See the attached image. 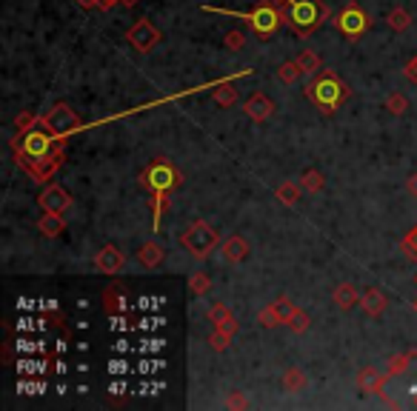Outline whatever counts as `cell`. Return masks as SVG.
I'll return each instance as SVG.
<instances>
[{
  "label": "cell",
  "instance_id": "obj_1",
  "mask_svg": "<svg viewBox=\"0 0 417 411\" xmlns=\"http://www.w3.org/2000/svg\"><path fill=\"white\" fill-rule=\"evenodd\" d=\"M12 149H15L18 166L29 174L40 160H46L49 155H54L57 149H63V141H60V137H54V134L40 123V126H35V129L18 134L15 141H12Z\"/></svg>",
  "mask_w": 417,
  "mask_h": 411
},
{
  "label": "cell",
  "instance_id": "obj_2",
  "mask_svg": "<svg viewBox=\"0 0 417 411\" xmlns=\"http://www.w3.org/2000/svg\"><path fill=\"white\" fill-rule=\"evenodd\" d=\"M203 12L229 15V18H237V20L249 23L257 40H271L277 35V29L286 23V12L277 4H271V0H263V4H257L252 12H229V9H218V6H203Z\"/></svg>",
  "mask_w": 417,
  "mask_h": 411
},
{
  "label": "cell",
  "instance_id": "obj_3",
  "mask_svg": "<svg viewBox=\"0 0 417 411\" xmlns=\"http://www.w3.org/2000/svg\"><path fill=\"white\" fill-rule=\"evenodd\" d=\"M349 86H346L334 72H329V68H323V72H317L309 86H306V100L320 112V114H334L346 100H349Z\"/></svg>",
  "mask_w": 417,
  "mask_h": 411
},
{
  "label": "cell",
  "instance_id": "obj_4",
  "mask_svg": "<svg viewBox=\"0 0 417 411\" xmlns=\"http://www.w3.org/2000/svg\"><path fill=\"white\" fill-rule=\"evenodd\" d=\"M283 12H286V23H289L292 35L300 37V40L312 37L334 15L329 9V4H323V0H289Z\"/></svg>",
  "mask_w": 417,
  "mask_h": 411
},
{
  "label": "cell",
  "instance_id": "obj_5",
  "mask_svg": "<svg viewBox=\"0 0 417 411\" xmlns=\"http://www.w3.org/2000/svg\"><path fill=\"white\" fill-rule=\"evenodd\" d=\"M221 243H223L221 232H218L212 223H206V220L189 223L186 232L180 234V246H183L194 260H206L215 249H221Z\"/></svg>",
  "mask_w": 417,
  "mask_h": 411
},
{
  "label": "cell",
  "instance_id": "obj_6",
  "mask_svg": "<svg viewBox=\"0 0 417 411\" xmlns=\"http://www.w3.org/2000/svg\"><path fill=\"white\" fill-rule=\"evenodd\" d=\"M137 180H141V186L149 194H172L177 189V183L183 180V174L175 169V163H169L166 157H158L137 174Z\"/></svg>",
  "mask_w": 417,
  "mask_h": 411
},
{
  "label": "cell",
  "instance_id": "obj_7",
  "mask_svg": "<svg viewBox=\"0 0 417 411\" xmlns=\"http://www.w3.org/2000/svg\"><path fill=\"white\" fill-rule=\"evenodd\" d=\"M331 26L337 29V35L343 37V40H349V43H358L366 32H369V26H372V18L360 9V4H346V6H340L334 15H331Z\"/></svg>",
  "mask_w": 417,
  "mask_h": 411
},
{
  "label": "cell",
  "instance_id": "obj_8",
  "mask_svg": "<svg viewBox=\"0 0 417 411\" xmlns=\"http://www.w3.org/2000/svg\"><path fill=\"white\" fill-rule=\"evenodd\" d=\"M40 123H43L54 137H60V141H66L69 134L81 131V126H83L81 114H78L72 106H69V103H54V106L40 117Z\"/></svg>",
  "mask_w": 417,
  "mask_h": 411
},
{
  "label": "cell",
  "instance_id": "obj_9",
  "mask_svg": "<svg viewBox=\"0 0 417 411\" xmlns=\"http://www.w3.org/2000/svg\"><path fill=\"white\" fill-rule=\"evenodd\" d=\"M163 40V32L149 20V18H137L129 29H126V43L134 49V52H141V54H149L160 46Z\"/></svg>",
  "mask_w": 417,
  "mask_h": 411
},
{
  "label": "cell",
  "instance_id": "obj_10",
  "mask_svg": "<svg viewBox=\"0 0 417 411\" xmlns=\"http://www.w3.org/2000/svg\"><path fill=\"white\" fill-rule=\"evenodd\" d=\"M37 206L43 212H54V215H66L72 209V194L57 183H46V189L37 194Z\"/></svg>",
  "mask_w": 417,
  "mask_h": 411
},
{
  "label": "cell",
  "instance_id": "obj_11",
  "mask_svg": "<svg viewBox=\"0 0 417 411\" xmlns=\"http://www.w3.org/2000/svg\"><path fill=\"white\" fill-rule=\"evenodd\" d=\"M274 112H277V106H274V100H271L266 92H252V95L246 97V103H243V114H246L252 123H266Z\"/></svg>",
  "mask_w": 417,
  "mask_h": 411
},
{
  "label": "cell",
  "instance_id": "obj_12",
  "mask_svg": "<svg viewBox=\"0 0 417 411\" xmlns=\"http://www.w3.org/2000/svg\"><path fill=\"white\" fill-rule=\"evenodd\" d=\"M249 254H252V246H249V240H246L243 234H229V237L221 243V260L229 263V266L243 263Z\"/></svg>",
  "mask_w": 417,
  "mask_h": 411
},
{
  "label": "cell",
  "instance_id": "obj_13",
  "mask_svg": "<svg viewBox=\"0 0 417 411\" xmlns=\"http://www.w3.org/2000/svg\"><path fill=\"white\" fill-rule=\"evenodd\" d=\"M355 383H358V388H360L363 394H377V397H383V388H386V383H389V374L377 371L375 366H363V369L358 371Z\"/></svg>",
  "mask_w": 417,
  "mask_h": 411
},
{
  "label": "cell",
  "instance_id": "obj_14",
  "mask_svg": "<svg viewBox=\"0 0 417 411\" xmlns=\"http://www.w3.org/2000/svg\"><path fill=\"white\" fill-rule=\"evenodd\" d=\"M123 266H126V254L117 246H103L95 254V268L100 274H117V271H123Z\"/></svg>",
  "mask_w": 417,
  "mask_h": 411
},
{
  "label": "cell",
  "instance_id": "obj_15",
  "mask_svg": "<svg viewBox=\"0 0 417 411\" xmlns=\"http://www.w3.org/2000/svg\"><path fill=\"white\" fill-rule=\"evenodd\" d=\"M63 155H66V149H57L54 155H49L46 160H40V163L29 172V177L37 180V183H49V180L60 172V166H63Z\"/></svg>",
  "mask_w": 417,
  "mask_h": 411
},
{
  "label": "cell",
  "instance_id": "obj_16",
  "mask_svg": "<svg viewBox=\"0 0 417 411\" xmlns=\"http://www.w3.org/2000/svg\"><path fill=\"white\" fill-rule=\"evenodd\" d=\"M360 309L366 311V317H380V314L389 309V297H386L377 286H372V289H366V292L360 294Z\"/></svg>",
  "mask_w": 417,
  "mask_h": 411
},
{
  "label": "cell",
  "instance_id": "obj_17",
  "mask_svg": "<svg viewBox=\"0 0 417 411\" xmlns=\"http://www.w3.org/2000/svg\"><path fill=\"white\" fill-rule=\"evenodd\" d=\"M331 300L340 311H352L355 306H360V292L355 289V283H340V286H334Z\"/></svg>",
  "mask_w": 417,
  "mask_h": 411
},
{
  "label": "cell",
  "instance_id": "obj_18",
  "mask_svg": "<svg viewBox=\"0 0 417 411\" xmlns=\"http://www.w3.org/2000/svg\"><path fill=\"white\" fill-rule=\"evenodd\" d=\"M163 260H166V249L158 240H146L141 249H137V263H141L143 268H158Z\"/></svg>",
  "mask_w": 417,
  "mask_h": 411
},
{
  "label": "cell",
  "instance_id": "obj_19",
  "mask_svg": "<svg viewBox=\"0 0 417 411\" xmlns=\"http://www.w3.org/2000/svg\"><path fill=\"white\" fill-rule=\"evenodd\" d=\"M281 386H283V391H289V394H300V391L309 388V377H306L303 369L289 366V369L283 371V377H281Z\"/></svg>",
  "mask_w": 417,
  "mask_h": 411
},
{
  "label": "cell",
  "instance_id": "obj_20",
  "mask_svg": "<svg viewBox=\"0 0 417 411\" xmlns=\"http://www.w3.org/2000/svg\"><path fill=\"white\" fill-rule=\"evenodd\" d=\"M237 86H235V81H221L215 89H212V100L221 106V109H232V106H237Z\"/></svg>",
  "mask_w": 417,
  "mask_h": 411
},
{
  "label": "cell",
  "instance_id": "obj_21",
  "mask_svg": "<svg viewBox=\"0 0 417 411\" xmlns=\"http://www.w3.org/2000/svg\"><path fill=\"white\" fill-rule=\"evenodd\" d=\"M63 229H66V220H63V215L43 212V215H40V220H37V232H40L43 237H49V240L60 237V234H63Z\"/></svg>",
  "mask_w": 417,
  "mask_h": 411
},
{
  "label": "cell",
  "instance_id": "obj_22",
  "mask_svg": "<svg viewBox=\"0 0 417 411\" xmlns=\"http://www.w3.org/2000/svg\"><path fill=\"white\" fill-rule=\"evenodd\" d=\"M300 194H303L300 180H298V183H295V180H283L281 186L274 189V200H277V203H283V206H298Z\"/></svg>",
  "mask_w": 417,
  "mask_h": 411
},
{
  "label": "cell",
  "instance_id": "obj_23",
  "mask_svg": "<svg viewBox=\"0 0 417 411\" xmlns=\"http://www.w3.org/2000/svg\"><path fill=\"white\" fill-rule=\"evenodd\" d=\"M300 186H303L306 194H320L323 186H326V174H323L320 169L309 166V169H303V174H300Z\"/></svg>",
  "mask_w": 417,
  "mask_h": 411
},
{
  "label": "cell",
  "instance_id": "obj_24",
  "mask_svg": "<svg viewBox=\"0 0 417 411\" xmlns=\"http://www.w3.org/2000/svg\"><path fill=\"white\" fill-rule=\"evenodd\" d=\"M386 23H389V29H392V32L403 35V32H409V29H411V12H406L403 6H397V9H392V12L386 15Z\"/></svg>",
  "mask_w": 417,
  "mask_h": 411
},
{
  "label": "cell",
  "instance_id": "obj_25",
  "mask_svg": "<svg viewBox=\"0 0 417 411\" xmlns=\"http://www.w3.org/2000/svg\"><path fill=\"white\" fill-rule=\"evenodd\" d=\"M189 292L194 297H206L208 292H212V278H208L206 271H192L189 274Z\"/></svg>",
  "mask_w": 417,
  "mask_h": 411
},
{
  "label": "cell",
  "instance_id": "obj_26",
  "mask_svg": "<svg viewBox=\"0 0 417 411\" xmlns=\"http://www.w3.org/2000/svg\"><path fill=\"white\" fill-rule=\"evenodd\" d=\"M295 60L300 63L303 75H317V72H323V60H320V54H317V52H312V49H303Z\"/></svg>",
  "mask_w": 417,
  "mask_h": 411
},
{
  "label": "cell",
  "instance_id": "obj_27",
  "mask_svg": "<svg viewBox=\"0 0 417 411\" xmlns=\"http://www.w3.org/2000/svg\"><path fill=\"white\" fill-rule=\"evenodd\" d=\"M300 75H303V68H300V63H298V60H286V63L277 66V81L286 83V86L298 83V78H300Z\"/></svg>",
  "mask_w": 417,
  "mask_h": 411
},
{
  "label": "cell",
  "instance_id": "obj_28",
  "mask_svg": "<svg viewBox=\"0 0 417 411\" xmlns=\"http://www.w3.org/2000/svg\"><path fill=\"white\" fill-rule=\"evenodd\" d=\"M271 309L277 311V317H281V323H283V326H286V323L292 320V314L298 311V306H295V303H292L286 294H281L277 300H271Z\"/></svg>",
  "mask_w": 417,
  "mask_h": 411
},
{
  "label": "cell",
  "instance_id": "obj_29",
  "mask_svg": "<svg viewBox=\"0 0 417 411\" xmlns=\"http://www.w3.org/2000/svg\"><path fill=\"white\" fill-rule=\"evenodd\" d=\"M386 112L392 114V117H403L406 114V109H409V100H406V95H400V92H392L389 97H386Z\"/></svg>",
  "mask_w": 417,
  "mask_h": 411
},
{
  "label": "cell",
  "instance_id": "obj_30",
  "mask_svg": "<svg viewBox=\"0 0 417 411\" xmlns=\"http://www.w3.org/2000/svg\"><path fill=\"white\" fill-rule=\"evenodd\" d=\"M37 123H40V117H37V114H35L32 109H23V112H20L18 117H15V131H18V134H23V131L35 129Z\"/></svg>",
  "mask_w": 417,
  "mask_h": 411
},
{
  "label": "cell",
  "instance_id": "obj_31",
  "mask_svg": "<svg viewBox=\"0 0 417 411\" xmlns=\"http://www.w3.org/2000/svg\"><path fill=\"white\" fill-rule=\"evenodd\" d=\"M232 340H235V337H229L226 331L215 328L212 334H208V349H212V352H226V349L232 346Z\"/></svg>",
  "mask_w": 417,
  "mask_h": 411
},
{
  "label": "cell",
  "instance_id": "obj_32",
  "mask_svg": "<svg viewBox=\"0 0 417 411\" xmlns=\"http://www.w3.org/2000/svg\"><path fill=\"white\" fill-rule=\"evenodd\" d=\"M232 314H235V311H232V309H229L226 303H215L212 309L206 311V320L212 323V326H221V323H223V320H229Z\"/></svg>",
  "mask_w": 417,
  "mask_h": 411
},
{
  "label": "cell",
  "instance_id": "obj_33",
  "mask_svg": "<svg viewBox=\"0 0 417 411\" xmlns=\"http://www.w3.org/2000/svg\"><path fill=\"white\" fill-rule=\"evenodd\" d=\"M286 326H289V331H292V334H306V331H309V326H312V320H309V314H306L303 309H298Z\"/></svg>",
  "mask_w": 417,
  "mask_h": 411
},
{
  "label": "cell",
  "instance_id": "obj_34",
  "mask_svg": "<svg viewBox=\"0 0 417 411\" xmlns=\"http://www.w3.org/2000/svg\"><path fill=\"white\" fill-rule=\"evenodd\" d=\"M257 323H260L263 328H274V326H283V323H281V317H277V311L271 309V303L260 309V314H257Z\"/></svg>",
  "mask_w": 417,
  "mask_h": 411
},
{
  "label": "cell",
  "instance_id": "obj_35",
  "mask_svg": "<svg viewBox=\"0 0 417 411\" xmlns=\"http://www.w3.org/2000/svg\"><path fill=\"white\" fill-rule=\"evenodd\" d=\"M223 46H226L229 52H240V49L246 46V35H243L240 29H232V32H226V37H223Z\"/></svg>",
  "mask_w": 417,
  "mask_h": 411
},
{
  "label": "cell",
  "instance_id": "obj_36",
  "mask_svg": "<svg viewBox=\"0 0 417 411\" xmlns=\"http://www.w3.org/2000/svg\"><path fill=\"white\" fill-rule=\"evenodd\" d=\"M411 357H414V355H397V357H392V360H389V377H400V374L409 369Z\"/></svg>",
  "mask_w": 417,
  "mask_h": 411
},
{
  "label": "cell",
  "instance_id": "obj_37",
  "mask_svg": "<svg viewBox=\"0 0 417 411\" xmlns=\"http://www.w3.org/2000/svg\"><path fill=\"white\" fill-rule=\"evenodd\" d=\"M223 408H249V397L240 391V388H232L223 400Z\"/></svg>",
  "mask_w": 417,
  "mask_h": 411
},
{
  "label": "cell",
  "instance_id": "obj_38",
  "mask_svg": "<svg viewBox=\"0 0 417 411\" xmlns=\"http://www.w3.org/2000/svg\"><path fill=\"white\" fill-rule=\"evenodd\" d=\"M403 251H406L409 257H417V226L403 237Z\"/></svg>",
  "mask_w": 417,
  "mask_h": 411
},
{
  "label": "cell",
  "instance_id": "obj_39",
  "mask_svg": "<svg viewBox=\"0 0 417 411\" xmlns=\"http://www.w3.org/2000/svg\"><path fill=\"white\" fill-rule=\"evenodd\" d=\"M215 328H221V331H226V334H229V337H235V334H237V331H240V323H237V317H235V314H232V317H229V320H223V323H221V326H215Z\"/></svg>",
  "mask_w": 417,
  "mask_h": 411
},
{
  "label": "cell",
  "instance_id": "obj_40",
  "mask_svg": "<svg viewBox=\"0 0 417 411\" xmlns=\"http://www.w3.org/2000/svg\"><path fill=\"white\" fill-rule=\"evenodd\" d=\"M403 75H406V81L409 83H417V54L403 66Z\"/></svg>",
  "mask_w": 417,
  "mask_h": 411
},
{
  "label": "cell",
  "instance_id": "obj_41",
  "mask_svg": "<svg viewBox=\"0 0 417 411\" xmlns=\"http://www.w3.org/2000/svg\"><path fill=\"white\" fill-rule=\"evenodd\" d=\"M406 191H409V197H414V200H417V172H411V174H409V180H406Z\"/></svg>",
  "mask_w": 417,
  "mask_h": 411
},
{
  "label": "cell",
  "instance_id": "obj_42",
  "mask_svg": "<svg viewBox=\"0 0 417 411\" xmlns=\"http://www.w3.org/2000/svg\"><path fill=\"white\" fill-rule=\"evenodd\" d=\"M75 4H78L81 9H86V12H89V9H98L100 0H75Z\"/></svg>",
  "mask_w": 417,
  "mask_h": 411
},
{
  "label": "cell",
  "instance_id": "obj_43",
  "mask_svg": "<svg viewBox=\"0 0 417 411\" xmlns=\"http://www.w3.org/2000/svg\"><path fill=\"white\" fill-rule=\"evenodd\" d=\"M117 4H120V0H100L98 9H100V12H109V9H114Z\"/></svg>",
  "mask_w": 417,
  "mask_h": 411
},
{
  "label": "cell",
  "instance_id": "obj_44",
  "mask_svg": "<svg viewBox=\"0 0 417 411\" xmlns=\"http://www.w3.org/2000/svg\"><path fill=\"white\" fill-rule=\"evenodd\" d=\"M141 0H120V6H126V9H131V6H137Z\"/></svg>",
  "mask_w": 417,
  "mask_h": 411
},
{
  "label": "cell",
  "instance_id": "obj_45",
  "mask_svg": "<svg viewBox=\"0 0 417 411\" xmlns=\"http://www.w3.org/2000/svg\"><path fill=\"white\" fill-rule=\"evenodd\" d=\"M411 306H414V311H417V297H414V303H411Z\"/></svg>",
  "mask_w": 417,
  "mask_h": 411
},
{
  "label": "cell",
  "instance_id": "obj_46",
  "mask_svg": "<svg viewBox=\"0 0 417 411\" xmlns=\"http://www.w3.org/2000/svg\"><path fill=\"white\" fill-rule=\"evenodd\" d=\"M414 283H417V278H414Z\"/></svg>",
  "mask_w": 417,
  "mask_h": 411
}]
</instances>
